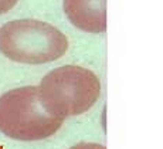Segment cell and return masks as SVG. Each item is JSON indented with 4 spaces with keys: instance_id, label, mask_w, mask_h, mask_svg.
<instances>
[{
    "instance_id": "1",
    "label": "cell",
    "mask_w": 163,
    "mask_h": 149,
    "mask_svg": "<svg viewBox=\"0 0 163 149\" xmlns=\"http://www.w3.org/2000/svg\"><path fill=\"white\" fill-rule=\"evenodd\" d=\"M37 88L44 109L64 121L92 108L99 98L101 82L91 70L63 65L46 74Z\"/></svg>"
},
{
    "instance_id": "2",
    "label": "cell",
    "mask_w": 163,
    "mask_h": 149,
    "mask_svg": "<svg viewBox=\"0 0 163 149\" xmlns=\"http://www.w3.org/2000/svg\"><path fill=\"white\" fill-rule=\"evenodd\" d=\"M68 40L53 24L34 19L13 20L0 27V53L21 64H46L65 54Z\"/></svg>"
},
{
    "instance_id": "3",
    "label": "cell",
    "mask_w": 163,
    "mask_h": 149,
    "mask_svg": "<svg viewBox=\"0 0 163 149\" xmlns=\"http://www.w3.org/2000/svg\"><path fill=\"white\" fill-rule=\"evenodd\" d=\"M63 119L44 109L37 87L10 90L0 97V132L17 141H41L61 128Z\"/></svg>"
},
{
    "instance_id": "4",
    "label": "cell",
    "mask_w": 163,
    "mask_h": 149,
    "mask_svg": "<svg viewBox=\"0 0 163 149\" xmlns=\"http://www.w3.org/2000/svg\"><path fill=\"white\" fill-rule=\"evenodd\" d=\"M68 20L87 33L107 30V0H64Z\"/></svg>"
},
{
    "instance_id": "5",
    "label": "cell",
    "mask_w": 163,
    "mask_h": 149,
    "mask_svg": "<svg viewBox=\"0 0 163 149\" xmlns=\"http://www.w3.org/2000/svg\"><path fill=\"white\" fill-rule=\"evenodd\" d=\"M70 149H107L104 145H99V143H92V142H80L77 145L71 146Z\"/></svg>"
},
{
    "instance_id": "6",
    "label": "cell",
    "mask_w": 163,
    "mask_h": 149,
    "mask_svg": "<svg viewBox=\"0 0 163 149\" xmlns=\"http://www.w3.org/2000/svg\"><path fill=\"white\" fill-rule=\"evenodd\" d=\"M19 0H0V14L7 13L17 4Z\"/></svg>"
}]
</instances>
